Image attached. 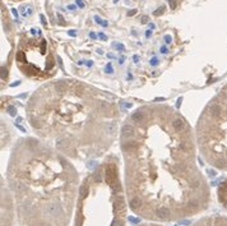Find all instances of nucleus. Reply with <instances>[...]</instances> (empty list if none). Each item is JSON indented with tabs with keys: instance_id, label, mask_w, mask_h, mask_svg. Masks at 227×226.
I'll return each instance as SVG.
<instances>
[{
	"instance_id": "nucleus-1",
	"label": "nucleus",
	"mask_w": 227,
	"mask_h": 226,
	"mask_svg": "<svg viewBox=\"0 0 227 226\" xmlns=\"http://www.w3.org/2000/svg\"><path fill=\"white\" fill-rule=\"evenodd\" d=\"M197 136L168 105H143L120 132L124 184L131 212L174 222L209 207L211 188L197 162Z\"/></svg>"
},
{
	"instance_id": "nucleus-2",
	"label": "nucleus",
	"mask_w": 227,
	"mask_h": 226,
	"mask_svg": "<svg viewBox=\"0 0 227 226\" xmlns=\"http://www.w3.org/2000/svg\"><path fill=\"white\" fill-rule=\"evenodd\" d=\"M26 113L41 141L80 161L105 155L116 139L120 119L111 93L73 79L41 86L28 100Z\"/></svg>"
},
{
	"instance_id": "nucleus-3",
	"label": "nucleus",
	"mask_w": 227,
	"mask_h": 226,
	"mask_svg": "<svg viewBox=\"0 0 227 226\" xmlns=\"http://www.w3.org/2000/svg\"><path fill=\"white\" fill-rule=\"evenodd\" d=\"M14 226H68L79 192V175L67 156L41 139L16 143L7 167Z\"/></svg>"
},
{
	"instance_id": "nucleus-4",
	"label": "nucleus",
	"mask_w": 227,
	"mask_h": 226,
	"mask_svg": "<svg viewBox=\"0 0 227 226\" xmlns=\"http://www.w3.org/2000/svg\"><path fill=\"white\" fill-rule=\"evenodd\" d=\"M126 216L128 199L119 158L108 155L79 186L74 226H125Z\"/></svg>"
},
{
	"instance_id": "nucleus-5",
	"label": "nucleus",
	"mask_w": 227,
	"mask_h": 226,
	"mask_svg": "<svg viewBox=\"0 0 227 226\" xmlns=\"http://www.w3.org/2000/svg\"><path fill=\"white\" fill-rule=\"evenodd\" d=\"M195 136L203 158L211 166L227 171V83L200 114Z\"/></svg>"
},
{
	"instance_id": "nucleus-6",
	"label": "nucleus",
	"mask_w": 227,
	"mask_h": 226,
	"mask_svg": "<svg viewBox=\"0 0 227 226\" xmlns=\"http://www.w3.org/2000/svg\"><path fill=\"white\" fill-rule=\"evenodd\" d=\"M16 63L23 75L32 81H47L56 74V57L44 37L23 38L16 54Z\"/></svg>"
},
{
	"instance_id": "nucleus-7",
	"label": "nucleus",
	"mask_w": 227,
	"mask_h": 226,
	"mask_svg": "<svg viewBox=\"0 0 227 226\" xmlns=\"http://www.w3.org/2000/svg\"><path fill=\"white\" fill-rule=\"evenodd\" d=\"M191 226H227V216L211 215L204 216L194 222Z\"/></svg>"
},
{
	"instance_id": "nucleus-8",
	"label": "nucleus",
	"mask_w": 227,
	"mask_h": 226,
	"mask_svg": "<svg viewBox=\"0 0 227 226\" xmlns=\"http://www.w3.org/2000/svg\"><path fill=\"white\" fill-rule=\"evenodd\" d=\"M217 198L222 204V207L227 210V179L220 184L218 189H217Z\"/></svg>"
},
{
	"instance_id": "nucleus-9",
	"label": "nucleus",
	"mask_w": 227,
	"mask_h": 226,
	"mask_svg": "<svg viewBox=\"0 0 227 226\" xmlns=\"http://www.w3.org/2000/svg\"><path fill=\"white\" fill-rule=\"evenodd\" d=\"M135 226H162L159 225V222H143V224H139V225H135Z\"/></svg>"
},
{
	"instance_id": "nucleus-10",
	"label": "nucleus",
	"mask_w": 227,
	"mask_h": 226,
	"mask_svg": "<svg viewBox=\"0 0 227 226\" xmlns=\"http://www.w3.org/2000/svg\"><path fill=\"white\" fill-rule=\"evenodd\" d=\"M114 47H116V49L120 50V51H124V50H125V47L122 46L121 44H114Z\"/></svg>"
},
{
	"instance_id": "nucleus-11",
	"label": "nucleus",
	"mask_w": 227,
	"mask_h": 226,
	"mask_svg": "<svg viewBox=\"0 0 227 226\" xmlns=\"http://www.w3.org/2000/svg\"><path fill=\"white\" fill-rule=\"evenodd\" d=\"M75 3H77V5L79 8H84V4L82 3V0H75Z\"/></svg>"
},
{
	"instance_id": "nucleus-12",
	"label": "nucleus",
	"mask_w": 227,
	"mask_h": 226,
	"mask_svg": "<svg viewBox=\"0 0 227 226\" xmlns=\"http://www.w3.org/2000/svg\"><path fill=\"white\" fill-rule=\"evenodd\" d=\"M98 37H100V38H101V40H103V41H106V40H107V37H106L105 35H103V33H102V32H101V33H98Z\"/></svg>"
},
{
	"instance_id": "nucleus-13",
	"label": "nucleus",
	"mask_w": 227,
	"mask_h": 226,
	"mask_svg": "<svg viewBox=\"0 0 227 226\" xmlns=\"http://www.w3.org/2000/svg\"><path fill=\"white\" fill-rule=\"evenodd\" d=\"M171 40H172V38H171V36H165V41H166L167 42V44H170V42H171Z\"/></svg>"
},
{
	"instance_id": "nucleus-14",
	"label": "nucleus",
	"mask_w": 227,
	"mask_h": 226,
	"mask_svg": "<svg viewBox=\"0 0 227 226\" xmlns=\"http://www.w3.org/2000/svg\"><path fill=\"white\" fill-rule=\"evenodd\" d=\"M94 21H96L97 23H102V21H101V18L98 17V16H94Z\"/></svg>"
},
{
	"instance_id": "nucleus-15",
	"label": "nucleus",
	"mask_w": 227,
	"mask_h": 226,
	"mask_svg": "<svg viewBox=\"0 0 227 226\" xmlns=\"http://www.w3.org/2000/svg\"><path fill=\"white\" fill-rule=\"evenodd\" d=\"M147 21H149L148 17H143V18H142V22H143V23H147Z\"/></svg>"
},
{
	"instance_id": "nucleus-16",
	"label": "nucleus",
	"mask_w": 227,
	"mask_h": 226,
	"mask_svg": "<svg viewBox=\"0 0 227 226\" xmlns=\"http://www.w3.org/2000/svg\"><path fill=\"white\" fill-rule=\"evenodd\" d=\"M68 33H69L70 36H75V35H77V33H75V31H73V30H72V31H69Z\"/></svg>"
},
{
	"instance_id": "nucleus-17",
	"label": "nucleus",
	"mask_w": 227,
	"mask_h": 226,
	"mask_svg": "<svg viewBox=\"0 0 227 226\" xmlns=\"http://www.w3.org/2000/svg\"><path fill=\"white\" fill-rule=\"evenodd\" d=\"M89 36H91L92 38H96V37H97V36H96V35H94V33H93V32H91V33H89Z\"/></svg>"
},
{
	"instance_id": "nucleus-18",
	"label": "nucleus",
	"mask_w": 227,
	"mask_h": 226,
	"mask_svg": "<svg viewBox=\"0 0 227 226\" xmlns=\"http://www.w3.org/2000/svg\"><path fill=\"white\" fill-rule=\"evenodd\" d=\"M41 19H42V23H44V25H46V21H45V17H44V16H41Z\"/></svg>"
},
{
	"instance_id": "nucleus-19",
	"label": "nucleus",
	"mask_w": 227,
	"mask_h": 226,
	"mask_svg": "<svg viewBox=\"0 0 227 226\" xmlns=\"http://www.w3.org/2000/svg\"><path fill=\"white\" fill-rule=\"evenodd\" d=\"M151 35H152V33H151V31H147V32H145V36H147V37H149Z\"/></svg>"
},
{
	"instance_id": "nucleus-20",
	"label": "nucleus",
	"mask_w": 227,
	"mask_h": 226,
	"mask_svg": "<svg viewBox=\"0 0 227 226\" xmlns=\"http://www.w3.org/2000/svg\"><path fill=\"white\" fill-rule=\"evenodd\" d=\"M156 63H157V59H153V60H152V64H153V65H154V64H156Z\"/></svg>"
},
{
	"instance_id": "nucleus-21",
	"label": "nucleus",
	"mask_w": 227,
	"mask_h": 226,
	"mask_svg": "<svg viewBox=\"0 0 227 226\" xmlns=\"http://www.w3.org/2000/svg\"><path fill=\"white\" fill-rule=\"evenodd\" d=\"M68 8H69V9H75V7H74V5H69Z\"/></svg>"
},
{
	"instance_id": "nucleus-22",
	"label": "nucleus",
	"mask_w": 227,
	"mask_h": 226,
	"mask_svg": "<svg viewBox=\"0 0 227 226\" xmlns=\"http://www.w3.org/2000/svg\"><path fill=\"white\" fill-rule=\"evenodd\" d=\"M114 1H115V3H116V1H119V0H114Z\"/></svg>"
},
{
	"instance_id": "nucleus-23",
	"label": "nucleus",
	"mask_w": 227,
	"mask_h": 226,
	"mask_svg": "<svg viewBox=\"0 0 227 226\" xmlns=\"http://www.w3.org/2000/svg\"><path fill=\"white\" fill-rule=\"evenodd\" d=\"M16 1H21V0H16Z\"/></svg>"
}]
</instances>
